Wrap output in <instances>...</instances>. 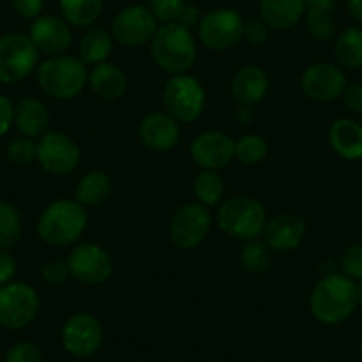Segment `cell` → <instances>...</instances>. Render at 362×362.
Listing matches in <instances>:
<instances>
[{
    "label": "cell",
    "mask_w": 362,
    "mask_h": 362,
    "mask_svg": "<svg viewBox=\"0 0 362 362\" xmlns=\"http://www.w3.org/2000/svg\"><path fill=\"white\" fill-rule=\"evenodd\" d=\"M112 194V177L105 170H89L78 180L75 187V201L86 206H98Z\"/></svg>",
    "instance_id": "26"
},
{
    "label": "cell",
    "mask_w": 362,
    "mask_h": 362,
    "mask_svg": "<svg viewBox=\"0 0 362 362\" xmlns=\"http://www.w3.org/2000/svg\"><path fill=\"white\" fill-rule=\"evenodd\" d=\"M87 86L100 100L116 102L127 93L128 76L117 64L102 62V64L90 66L89 75H87Z\"/></svg>",
    "instance_id": "20"
},
{
    "label": "cell",
    "mask_w": 362,
    "mask_h": 362,
    "mask_svg": "<svg viewBox=\"0 0 362 362\" xmlns=\"http://www.w3.org/2000/svg\"><path fill=\"white\" fill-rule=\"evenodd\" d=\"M341 98L344 100V105H346L351 112L362 114V82L348 83Z\"/></svg>",
    "instance_id": "42"
},
{
    "label": "cell",
    "mask_w": 362,
    "mask_h": 362,
    "mask_svg": "<svg viewBox=\"0 0 362 362\" xmlns=\"http://www.w3.org/2000/svg\"><path fill=\"white\" fill-rule=\"evenodd\" d=\"M304 15V0H259V16L272 30L293 29Z\"/></svg>",
    "instance_id": "23"
},
{
    "label": "cell",
    "mask_w": 362,
    "mask_h": 362,
    "mask_svg": "<svg viewBox=\"0 0 362 362\" xmlns=\"http://www.w3.org/2000/svg\"><path fill=\"white\" fill-rule=\"evenodd\" d=\"M20 135L29 139L43 137L50 127V112L37 98H23L15 105V123Z\"/></svg>",
    "instance_id": "24"
},
{
    "label": "cell",
    "mask_w": 362,
    "mask_h": 362,
    "mask_svg": "<svg viewBox=\"0 0 362 362\" xmlns=\"http://www.w3.org/2000/svg\"><path fill=\"white\" fill-rule=\"evenodd\" d=\"M346 8L351 18L362 25V0H346Z\"/></svg>",
    "instance_id": "45"
},
{
    "label": "cell",
    "mask_w": 362,
    "mask_h": 362,
    "mask_svg": "<svg viewBox=\"0 0 362 362\" xmlns=\"http://www.w3.org/2000/svg\"><path fill=\"white\" fill-rule=\"evenodd\" d=\"M158 30V22L146 6H128L114 18L110 34L123 47L137 48L151 43Z\"/></svg>",
    "instance_id": "14"
},
{
    "label": "cell",
    "mask_w": 362,
    "mask_h": 362,
    "mask_svg": "<svg viewBox=\"0 0 362 362\" xmlns=\"http://www.w3.org/2000/svg\"><path fill=\"white\" fill-rule=\"evenodd\" d=\"M112 34L102 27H93L83 34L78 45V57L86 66H96L107 62L114 48Z\"/></svg>",
    "instance_id": "27"
},
{
    "label": "cell",
    "mask_w": 362,
    "mask_h": 362,
    "mask_svg": "<svg viewBox=\"0 0 362 362\" xmlns=\"http://www.w3.org/2000/svg\"><path fill=\"white\" fill-rule=\"evenodd\" d=\"M305 233H308V224L304 218L295 214H281L267 222L263 242L270 247V250L290 252L304 242Z\"/></svg>",
    "instance_id": "19"
},
{
    "label": "cell",
    "mask_w": 362,
    "mask_h": 362,
    "mask_svg": "<svg viewBox=\"0 0 362 362\" xmlns=\"http://www.w3.org/2000/svg\"><path fill=\"white\" fill-rule=\"evenodd\" d=\"M4 362H43V351L33 341H20L9 348Z\"/></svg>",
    "instance_id": "37"
},
{
    "label": "cell",
    "mask_w": 362,
    "mask_h": 362,
    "mask_svg": "<svg viewBox=\"0 0 362 362\" xmlns=\"http://www.w3.org/2000/svg\"><path fill=\"white\" fill-rule=\"evenodd\" d=\"M15 123V105L8 96L0 95V137L9 132Z\"/></svg>",
    "instance_id": "43"
},
{
    "label": "cell",
    "mask_w": 362,
    "mask_h": 362,
    "mask_svg": "<svg viewBox=\"0 0 362 362\" xmlns=\"http://www.w3.org/2000/svg\"><path fill=\"white\" fill-rule=\"evenodd\" d=\"M103 0H59L61 15L71 27H90L102 16Z\"/></svg>",
    "instance_id": "29"
},
{
    "label": "cell",
    "mask_w": 362,
    "mask_h": 362,
    "mask_svg": "<svg viewBox=\"0 0 362 362\" xmlns=\"http://www.w3.org/2000/svg\"><path fill=\"white\" fill-rule=\"evenodd\" d=\"M40 313V295L30 284L13 281L0 288V325L8 330L25 329Z\"/></svg>",
    "instance_id": "8"
},
{
    "label": "cell",
    "mask_w": 362,
    "mask_h": 362,
    "mask_svg": "<svg viewBox=\"0 0 362 362\" xmlns=\"http://www.w3.org/2000/svg\"><path fill=\"white\" fill-rule=\"evenodd\" d=\"M243 18L231 8H217L206 13L197 27L201 43L214 52L236 47L243 36Z\"/></svg>",
    "instance_id": "12"
},
{
    "label": "cell",
    "mask_w": 362,
    "mask_h": 362,
    "mask_svg": "<svg viewBox=\"0 0 362 362\" xmlns=\"http://www.w3.org/2000/svg\"><path fill=\"white\" fill-rule=\"evenodd\" d=\"M187 6L185 0H148L146 8L153 13L156 22L173 23L177 22L181 11Z\"/></svg>",
    "instance_id": "36"
},
{
    "label": "cell",
    "mask_w": 362,
    "mask_h": 362,
    "mask_svg": "<svg viewBox=\"0 0 362 362\" xmlns=\"http://www.w3.org/2000/svg\"><path fill=\"white\" fill-rule=\"evenodd\" d=\"M192 189L197 203L206 208H214L222 203L226 183L221 174H218V170L201 169L194 177Z\"/></svg>",
    "instance_id": "30"
},
{
    "label": "cell",
    "mask_w": 362,
    "mask_h": 362,
    "mask_svg": "<svg viewBox=\"0 0 362 362\" xmlns=\"http://www.w3.org/2000/svg\"><path fill=\"white\" fill-rule=\"evenodd\" d=\"M341 274L348 279L358 281L362 279V243H351L343 250L339 259Z\"/></svg>",
    "instance_id": "35"
},
{
    "label": "cell",
    "mask_w": 362,
    "mask_h": 362,
    "mask_svg": "<svg viewBox=\"0 0 362 362\" xmlns=\"http://www.w3.org/2000/svg\"><path fill=\"white\" fill-rule=\"evenodd\" d=\"M149 50L155 64L170 75L189 73L197 59V45L192 30L177 22L158 25L149 43Z\"/></svg>",
    "instance_id": "2"
},
{
    "label": "cell",
    "mask_w": 362,
    "mask_h": 362,
    "mask_svg": "<svg viewBox=\"0 0 362 362\" xmlns=\"http://www.w3.org/2000/svg\"><path fill=\"white\" fill-rule=\"evenodd\" d=\"M305 2V29L316 41H330L336 37V23L332 11L336 0H304Z\"/></svg>",
    "instance_id": "25"
},
{
    "label": "cell",
    "mask_w": 362,
    "mask_h": 362,
    "mask_svg": "<svg viewBox=\"0 0 362 362\" xmlns=\"http://www.w3.org/2000/svg\"><path fill=\"white\" fill-rule=\"evenodd\" d=\"M11 4L16 15L25 20H36L43 13L45 0H11Z\"/></svg>",
    "instance_id": "41"
},
{
    "label": "cell",
    "mask_w": 362,
    "mask_h": 362,
    "mask_svg": "<svg viewBox=\"0 0 362 362\" xmlns=\"http://www.w3.org/2000/svg\"><path fill=\"white\" fill-rule=\"evenodd\" d=\"M211 224H214V217L210 214V208L199 203L181 204L170 218V240L177 249H196L208 238Z\"/></svg>",
    "instance_id": "10"
},
{
    "label": "cell",
    "mask_w": 362,
    "mask_h": 362,
    "mask_svg": "<svg viewBox=\"0 0 362 362\" xmlns=\"http://www.w3.org/2000/svg\"><path fill=\"white\" fill-rule=\"evenodd\" d=\"M89 69L78 55H52L36 68L37 86L45 95L59 102L76 98L87 86Z\"/></svg>",
    "instance_id": "3"
},
{
    "label": "cell",
    "mask_w": 362,
    "mask_h": 362,
    "mask_svg": "<svg viewBox=\"0 0 362 362\" xmlns=\"http://www.w3.org/2000/svg\"><path fill=\"white\" fill-rule=\"evenodd\" d=\"M267 208L249 196H236L222 201L217 210V226L231 238L249 242L263 236L267 228Z\"/></svg>",
    "instance_id": "5"
},
{
    "label": "cell",
    "mask_w": 362,
    "mask_h": 362,
    "mask_svg": "<svg viewBox=\"0 0 362 362\" xmlns=\"http://www.w3.org/2000/svg\"><path fill=\"white\" fill-rule=\"evenodd\" d=\"M29 37L40 54L52 57L68 52L73 43V30L62 16L41 15L33 20Z\"/></svg>",
    "instance_id": "17"
},
{
    "label": "cell",
    "mask_w": 362,
    "mask_h": 362,
    "mask_svg": "<svg viewBox=\"0 0 362 362\" xmlns=\"http://www.w3.org/2000/svg\"><path fill=\"white\" fill-rule=\"evenodd\" d=\"M6 156L15 165H29L36 160V142L29 137H16L6 148Z\"/></svg>",
    "instance_id": "34"
},
{
    "label": "cell",
    "mask_w": 362,
    "mask_h": 362,
    "mask_svg": "<svg viewBox=\"0 0 362 362\" xmlns=\"http://www.w3.org/2000/svg\"><path fill=\"white\" fill-rule=\"evenodd\" d=\"M162 103L167 114L177 123H194L206 107V90L190 73L170 75L162 90Z\"/></svg>",
    "instance_id": "6"
},
{
    "label": "cell",
    "mask_w": 362,
    "mask_h": 362,
    "mask_svg": "<svg viewBox=\"0 0 362 362\" xmlns=\"http://www.w3.org/2000/svg\"><path fill=\"white\" fill-rule=\"evenodd\" d=\"M329 142L334 153L348 162L362 158V124L351 117H339L330 124Z\"/></svg>",
    "instance_id": "21"
},
{
    "label": "cell",
    "mask_w": 362,
    "mask_h": 362,
    "mask_svg": "<svg viewBox=\"0 0 362 362\" xmlns=\"http://www.w3.org/2000/svg\"><path fill=\"white\" fill-rule=\"evenodd\" d=\"M18 270V261L9 250L0 249V288L13 283Z\"/></svg>",
    "instance_id": "40"
},
{
    "label": "cell",
    "mask_w": 362,
    "mask_h": 362,
    "mask_svg": "<svg viewBox=\"0 0 362 362\" xmlns=\"http://www.w3.org/2000/svg\"><path fill=\"white\" fill-rule=\"evenodd\" d=\"M268 87H270L268 76L259 66H243L233 76L231 93L236 102L252 107L263 102L264 96L268 95Z\"/></svg>",
    "instance_id": "22"
},
{
    "label": "cell",
    "mask_w": 362,
    "mask_h": 362,
    "mask_svg": "<svg viewBox=\"0 0 362 362\" xmlns=\"http://www.w3.org/2000/svg\"><path fill=\"white\" fill-rule=\"evenodd\" d=\"M41 277L47 284L50 286H61L68 281L69 276V268L68 263L62 259H50L47 263L41 264Z\"/></svg>",
    "instance_id": "38"
},
{
    "label": "cell",
    "mask_w": 362,
    "mask_h": 362,
    "mask_svg": "<svg viewBox=\"0 0 362 362\" xmlns=\"http://www.w3.org/2000/svg\"><path fill=\"white\" fill-rule=\"evenodd\" d=\"M201 18H203V15H201L199 8H197V6L187 4L185 8H183V11H181L180 18H177V23L185 27V29L192 30V29H197V27H199Z\"/></svg>",
    "instance_id": "44"
},
{
    "label": "cell",
    "mask_w": 362,
    "mask_h": 362,
    "mask_svg": "<svg viewBox=\"0 0 362 362\" xmlns=\"http://www.w3.org/2000/svg\"><path fill=\"white\" fill-rule=\"evenodd\" d=\"M348 86L344 69L334 62H315L302 73L300 87L309 100L329 103L341 98Z\"/></svg>",
    "instance_id": "15"
},
{
    "label": "cell",
    "mask_w": 362,
    "mask_h": 362,
    "mask_svg": "<svg viewBox=\"0 0 362 362\" xmlns=\"http://www.w3.org/2000/svg\"><path fill=\"white\" fill-rule=\"evenodd\" d=\"M357 297H358V305L362 308V279L357 283Z\"/></svg>",
    "instance_id": "46"
},
{
    "label": "cell",
    "mask_w": 362,
    "mask_h": 362,
    "mask_svg": "<svg viewBox=\"0 0 362 362\" xmlns=\"http://www.w3.org/2000/svg\"><path fill=\"white\" fill-rule=\"evenodd\" d=\"M89 217L75 199H59L48 204L37 218V236L52 247L76 243L86 233Z\"/></svg>",
    "instance_id": "4"
},
{
    "label": "cell",
    "mask_w": 362,
    "mask_h": 362,
    "mask_svg": "<svg viewBox=\"0 0 362 362\" xmlns=\"http://www.w3.org/2000/svg\"><path fill=\"white\" fill-rule=\"evenodd\" d=\"M242 267L250 274H263L270 268L272 252L270 247L261 240H249L243 242L242 252H240Z\"/></svg>",
    "instance_id": "32"
},
{
    "label": "cell",
    "mask_w": 362,
    "mask_h": 362,
    "mask_svg": "<svg viewBox=\"0 0 362 362\" xmlns=\"http://www.w3.org/2000/svg\"><path fill=\"white\" fill-rule=\"evenodd\" d=\"M142 144L155 153H167L176 148L181 137L180 123L167 112H149L139 124Z\"/></svg>",
    "instance_id": "18"
},
{
    "label": "cell",
    "mask_w": 362,
    "mask_h": 362,
    "mask_svg": "<svg viewBox=\"0 0 362 362\" xmlns=\"http://www.w3.org/2000/svg\"><path fill=\"white\" fill-rule=\"evenodd\" d=\"M190 156L201 169L221 170L235 160V141L224 132H203L190 144Z\"/></svg>",
    "instance_id": "16"
},
{
    "label": "cell",
    "mask_w": 362,
    "mask_h": 362,
    "mask_svg": "<svg viewBox=\"0 0 362 362\" xmlns=\"http://www.w3.org/2000/svg\"><path fill=\"white\" fill-rule=\"evenodd\" d=\"M268 155V142L257 134H245L235 141V158L243 165H256Z\"/></svg>",
    "instance_id": "33"
},
{
    "label": "cell",
    "mask_w": 362,
    "mask_h": 362,
    "mask_svg": "<svg viewBox=\"0 0 362 362\" xmlns=\"http://www.w3.org/2000/svg\"><path fill=\"white\" fill-rule=\"evenodd\" d=\"M78 144L64 132H47L36 142V160L45 173L66 176L80 163Z\"/></svg>",
    "instance_id": "11"
},
{
    "label": "cell",
    "mask_w": 362,
    "mask_h": 362,
    "mask_svg": "<svg viewBox=\"0 0 362 362\" xmlns=\"http://www.w3.org/2000/svg\"><path fill=\"white\" fill-rule=\"evenodd\" d=\"M334 55L337 66L348 71H357L362 68V29L361 27H346L337 34L334 43Z\"/></svg>",
    "instance_id": "28"
},
{
    "label": "cell",
    "mask_w": 362,
    "mask_h": 362,
    "mask_svg": "<svg viewBox=\"0 0 362 362\" xmlns=\"http://www.w3.org/2000/svg\"><path fill=\"white\" fill-rule=\"evenodd\" d=\"M61 343L62 348L73 357H90L103 344L102 323L89 313H76V315L69 316L62 325Z\"/></svg>",
    "instance_id": "13"
},
{
    "label": "cell",
    "mask_w": 362,
    "mask_h": 362,
    "mask_svg": "<svg viewBox=\"0 0 362 362\" xmlns=\"http://www.w3.org/2000/svg\"><path fill=\"white\" fill-rule=\"evenodd\" d=\"M268 27L263 20H250L243 23V36L242 40L252 47H261L268 41Z\"/></svg>",
    "instance_id": "39"
},
{
    "label": "cell",
    "mask_w": 362,
    "mask_h": 362,
    "mask_svg": "<svg viewBox=\"0 0 362 362\" xmlns=\"http://www.w3.org/2000/svg\"><path fill=\"white\" fill-rule=\"evenodd\" d=\"M40 52L29 34L8 33L0 36V83L25 80L37 68Z\"/></svg>",
    "instance_id": "7"
},
{
    "label": "cell",
    "mask_w": 362,
    "mask_h": 362,
    "mask_svg": "<svg viewBox=\"0 0 362 362\" xmlns=\"http://www.w3.org/2000/svg\"><path fill=\"white\" fill-rule=\"evenodd\" d=\"M358 305L357 283L341 272L323 274L309 295L313 318L323 325H337L350 318Z\"/></svg>",
    "instance_id": "1"
},
{
    "label": "cell",
    "mask_w": 362,
    "mask_h": 362,
    "mask_svg": "<svg viewBox=\"0 0 362 362\" xmlns=\"http://www.w3.org/2000/svg\"><path fill=\"white\" fill-rule=\"evenodd\" d=\"M358 358H361V362H362V343H361V346H358Z\"/></svg>",
    "instance_id": "47"
},
{
    "label": "cell",
    "mask_w": 362,
    "mask_h": 362,
    "mask_svg": "<svg viewBox=\"0 0 362 362\" xmlns=\"http://www.w3.org/2000/svg\"><path fill=\"white\" fill-rule=\"evenodd\" d=\"M69 276L82 284L98 286L112 277L114 261L102 245L93 242L76 243L66 259Z\"/></svg>",
    "instance_id": "9"
},
{
    "label": "cell",
    "mask_w": 362,
    "mask_h": 362,
    "mask_svg": "<svg viewBox=\"0 0 362 362\" xmlns=\"http://www.w3.org/2000/svg\"><path fill=\"white\" fill-rule=\"evenodd\" d=\"M22 215L15 204L0 201V249L11 250L22 238Z\"/></svg>",
    "instance_id": "31"
}]
</instances>
